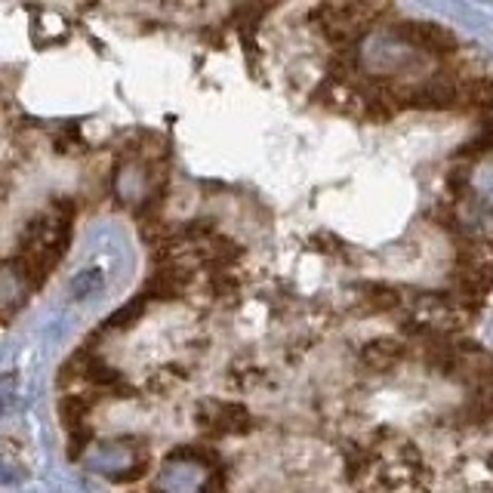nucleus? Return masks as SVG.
Returning a JSON list of instances; mask_svg holds the SVG:
<instances>
[{
	"instance_id": "3",
	"label": "nucleus",
	"mask_w": 493,
	"mask_h": 493,
	"mask_svg": "<svg viewBox=\"0 0 493 493\" xmlns=\"http://www.w3.org/2000/svg\"><path fill=\"white\" fill-rule=\"evenodd\" d=\"M146 306H148V299L139 293L133 302H127L124 308H118V312L102 324V333H105V330H127V327H133V324L142 318V312H146Z\"/></svg>"
},
{
	"instance_id": "2",
	"label": "nucleus",
	"mask_w": 493,
	"mask_h": 493,
	"mask_svg": "<svg viewBox=\"0 0 493 493\" xmlns=\"http://www.w3.org/2000/svg\"><path fill=\"white\" fill-rule=\"evenodd\" d=\"M93 407H96L93 394H62L59 398V420H62V426L68 431L87 426V416L93 413Z\"/></svg>"
},
{
	"instance_id": "1",
	"label": "nucleus",
	"mask_w": 493,
	"mask_h": 493,
	"mask_svg": "<svg viewBox=\"0 0 493 493\" xmlns=\"http://www.w3.org/2000/svg\"><path fill=\"white\" fill-rule=\"evenodd\" d=\"M197 422L210 438H225V435H247L253 429V416L244 404L238 401H207L197 411Z\"/></svg>"
},
{
	"instance_id": "5",
	"label": "nucleus",
	"mask_w": 493,
	"mask_h": 493,
	"mask_svg": "<svg viewBox=\"0 0 493 493\" xmlns=\"http://www.w3.org/2000/svg\"><path fill=\"white\" fill-rule=\"evenodd\" d=\"M71 435V450H68V457L71 460H78L83 450H87V444H90V438H93V429L90 426H78V429H71L68 431Z\"/></svg>"
},
{
	"instance_id": "4",
	"label": "nucleus",
	"mask_w": 493,
	"mask_h": 493,
	"mask_svg": "<svg viewBox=\"0 0 493 493\" xmlns=\"http://www.w3.org/2000/svg\"><path fill=\"white\" fill-rule=\"evenodd\" d=\"M170 460H185V462H207L210 469H219V453L207 444H192V447H176L170 450Z\"/></svg>"
}]
</instances>
